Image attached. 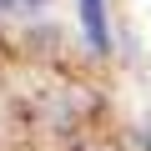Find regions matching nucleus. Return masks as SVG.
Here are the masks:
<instances>
[{
    "label": "nucleus",
    "instance_id": "f257e3e1",
    "mask_svg": "<svg viewBox=\"0 0 151 151\" xmlns=\"http://www.w3.org/2000/svg\"><path fill=\"white\" fill-rule=\"evenodd\" d=\"M76 5H81V30H86V40H91V50H96V55H106V50H111L106 0H76Z\"/></svg>",
    "mask_w": 151,
    "mask_h": 151
},
{
    "label": "nucleus",
    "instance_id": "f03ea898",
    "mask_svg": "<svg viewBox=\"0 0 151 151\" xmlns=\"http://www.w3.org/2000/svg\"><path fill=\"white\" fill-rule=\"evenodd\" d=\"M25 5H45V0H25Z\"/></svg>",
    "mask_w": 151,
    "mask_h": 151
}]
</instances>
